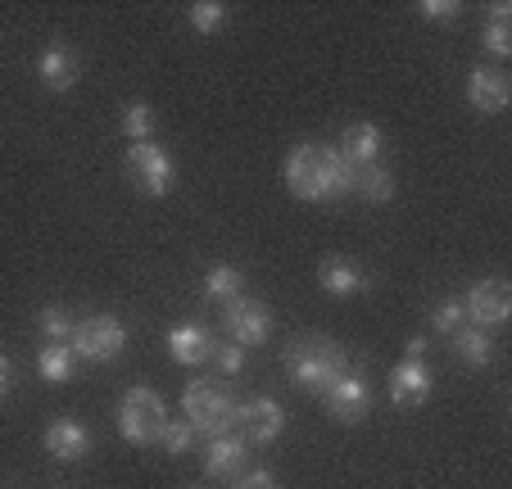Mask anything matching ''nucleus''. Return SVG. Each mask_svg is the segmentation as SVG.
<instances>
[{"mask_svg":"<svg viewBox=\"0 0 512 489\" xmlns=\"http://www.w3.org/2000/svg\"><path fill=\"white\" fill-rule=\"evenodd\" d=\"M322 403H327V413L336 417V422H363L372 408V390L358 372H345L340 381H331L327 390H322Z\"/></svg>","mask_w":512,"mask_h":489,"instance_id":"9d476101","label":"nucleus"},{"mask_svg":"<svg viewBox=\"0 0 512 489\" xmlns=\"http://www.w3.org/2000/svg\"><path fill=\"white\" fill-rule=\"evenodd\" d=\"M168 354H173V363L182 367H195V363H209L213 358V336H209V326L200 322H182L168 331Z\"/></svg>","mask_w":512,"mask_h":489,"instance_id":"4468645a","label":"nucleus"},{"mask_svg":"<svg viewBox=\"0 0 512 489\" xmlns=\"http://www.w3.org/2000/svg\"><path fill=\"white\" fill-rule=\"evenodd\" d=\"M37 367H41V381H50V385L68 381V376H73V349L68 345H41Z\"/></svg>","mask_w":512,"mask_h":489,"instance_id":"4be33fe9","label":"nucleus"},{"mask_svg":"<svg viewBox=\"0 0 512 489\" xmlns=\"http://www.w3.org/2000/svg\"><path fill=\"white\" fill-rule=\"evenodd\" d=\"M426 349H431V340H426V336H413V340H408V354H404V358H417V363H422Z\"/></svg>","mask_w":512,"mask_h":489,"instance_id":"473e14b6","label":"nucleus"},{"mask_svg":"<svg viewBox=\"0 0 512 489\" xmlns=\"http://www.w3.org/2000/svg\"><path fill=\"white\" fill-rule=\"evenodd\" d=\"M159 444H164L168 453H186L195 444V431H191V422H173L168 417L164 422V431H159Z\"/></svg>","mask_w":512,"mask_h":489,"instance_id":"bb28decb","label":"nucleus"},{"mask_svg":"<svg viewBox=\"0 0 512 489\" xmlns=\"http://www.w3.org/2000/svg\"><path fill=\"white\" fill-rule=\"evenodd\" d=\"M241 268H232V263H218V268L204 272V299H213V304H227V299L241 295Z\"/></svg>","mask_w":512,"mask_h":489,"instance_id":"6ab92c4d","label":"nucleus"},{"mask_svg":"<svg viewBox=\"0 0 512 489\" xmlns=\"http://www.w3.org/2000/svg\"><path fill=\"white\" fill-rule=\"evenodd\" d=\"M467 100H472V109H481V114H503L512 100V82L503 68H472V77H467Z\"/></svg>","mask_w":512,"mask_h":489,"instance_id":"f8f14e48","label":"nucleus"},{"mask_svg":"<svg viewBox=\"0 0 512 489\" xmlns=\"http://www.w3.org/2000/svg\"><path fill=\"white\" fill-rule=\"evenodd\" d=\"M123 163H127V177H132L145 195L159 200V195L173 191V159H168V150H159L155 141H132Z\"/></svg>","mask_w":512,"mask_h":489,"instance_id":"423d86ee","label":"nucleus"},{"mask_svg":"<svg viewBox=\"0 0 512 489\" xmlns=\"http://www.w3.org/2000/svg\"><path fill=\"white\" fill-rule=\"evenodd\" d=\"M426 399H431V367L417 363V358H404L390 372V403L395 408H417Z\"/></svg>","mask_w":512,"mask_h":489,"instance_id":"ddd939ff","label":"nucleus"},{"mask_svg":"<svg viewBox=\"0 0 512 489\" xmlns=\"http://www.w3.org/2000/svg\"><path fill=\"white\" fill-rule=\"evenodd\" d=\"M318 286L327 295H358V290L368 286V272L358 268L354 259H345V254H331V259L318 263Z\"/></svg>","mask_w":512,"mask_h":489,"instance_id":"dca6fc26","label":"nucleus"},{"mask_svg":"<svg viewBox=\"0 0 512 489\" xmlns=\"http://www.w3.org/2000/svg\"><path fill=\"white\" fill-rule=\"evenodd\" d=\"M485 46H490V55L508 59V55H512V32H508V23H490V28H485Z\"/></svg>","mask_w":512,"mask_h":489,"instance_id":"c85d7f7f","label":"nucleus"},{"mask_svg":"<svg viewBox=\"0 0 512 489\" xmlns=\"http://www.w3.org/2000/svg\"><path fill=\"white\" fill-rule=\"evenodd\" d=\"M435 331H440V336H458V331H463L467 326V308H463V299H445V304L435 308Z\"/></svg>","mask_w":512,"mask_h":489,"instance_id":"a878e982","label":"nucleus"},{"mask_svg":"<svg viewBox=\"0 0 512 489\" xmlns=\"http://www.w3.org/2000/svg\"><path fill=\"white\" fill-rule=\"evenodd\" d=\"M354 191L363 195L368 204H386L390 195H395V177H390V168H381V163H372V168H358L354 177Z\"/></svg>","mask_w":512,"mask_h":489,"instance_id":"aec40b11","label":"nucleus"},{"mask_svg":"<svg viewBox=\"0 0 512 489\" xmlns=\"http://www.w3.org/2000/svg\"><path fill=\"white\" fill-rule=\"evenodd\" d=\"M381 150H386V141H381V127L377 123H349L345 132H340V145L336 154L349 163V168H372V163H381Z\"/></svg>","mask_w":512,"mask_h":489,"instance_id":"9b49d317","label":"nucleus"},{"mask_svg":"<svg viewBox=\"0 0 512 489\" xmlns=\"http://www.w3.org/2000/svg\"><path fill=\"white\" fill-rule=\"evenodd\" d=\"M422 14L426 19H435V23H454L458 19V0H426Z\"/></svg>","mask_w":512,"mask_h":489,"instance_id":"c756f323","label":"nucleus"},{"mask_svg":"<svg viewBox=\"0 0 512 489\" xmlns=\"http://www.w3.org/2000/svg\"><path fill=\"white\" fill-rule=\"evenodd\" d=\"M213 363L223 376H241L245 372V349L241 345H213Z\"/></svg>","mask_w":512,"mask_h":489,"instance_id":"cd10ccee","label":"nucleus"},{"mask_svg":"<svg viewBox=\"0 0 512 489\" xmlns=\"http://www.w3.org/2000/svg\"><path fill=\"white\" fill-rule=\"evenodd\" d=\"M245 449H250V444H245L241 435H218V440H209V449H204V471H209V476H232V471L245 467Z\"/></svg>","mask_w":512,"mask_h":489,"instance_id":"a211bd4d","label":"nucleus"},{"mask_svg":"<svg viewBox=\"0 0 512 489\" xmlns=\"http://www.w3.org/2000/svg\"><path fill=\"white\" fill-rule=\"evenodd\" d=\"M223 326H227V336H232V345H241V349L263 345L272 336V308L263 299L236 295L223 304Z\"/></svg>","mask_w":512,"mask_h":489,"instance_id":"0eeeda50","label":"nucleus"},{"mask_svg":"<svg viewBox=\"0 0 512 489\" xmlns=\"http://www.w3.org/2000/svg\"><path fill=\"white\" fill-rule=\"evenodd\" d=\"M463 308H467V317H472L476 326H503L508 322V313H512V286L503 277L476 281V286L467 290Z\"/></svg>","mask_w":512,"mask_h":489,"instance_id":"6e6552de","label":"nucleus"},{"mask_svg":"<svg viewBox=\"0 0 512 489\" xmlns=\"http://www.w3.org/2000/svg\"><path fill=\"white\" fill-rule=\"evenodd\" d=\"M186 23H191L195 32H223L227 28V10L218 5V0H200V5L186 10Z\"/></svg>","mask_w":512,"mask_h":489,"instance_id":"b1692460","label":"nucleus"},{"mask_svg":"<svg viewBox=\"0 0 512 489\" xmlns=\"http://www.w3.org/2000/svg\"><path fill=\"white\" fill-rule=\"evenodd\" d=\"M454 349H458V358H463V363H472V367H485L494 358V340L485 336V331H476V326H463V331H458Z\"/></svg>","mask_w":512,"mask_h":489,"instance_id":"412c9836","label":"nucleus"},{"mask_svg":"<svg viewBox=\"0 0 512 489\" xmlns=\"http://www.w3.org/2000/svg\"><path fill=\"white\" fill-rule=\"evenodd\" d=\"M10 390H14V363L0 354V399H10Z\"/></svg>","mask_w":512,"mask_h":489,"instance_id":"2f4dec72","label":"nucleus"},{"mask_svg":"<svg viewBox=\"0 0 512 489\" xmlns=\"http://www.w3.org/2000/svg\"><path fill=\"white\" fill-rule=\"evenodd\" d=\"M354 177L358 173L336 154V145L309 141V145H300V150H290V159H286V186L300 195V200H313V204L349 195L354 191Z\"/></svg>","mask_w":512,"mask_h":489,"instance_id":"f257e3e1","label":"nucleus"},{"mask_svg":"<svg viewBox=\"0 0 512 489\" xmlns=\"http://www.w3.org/2000/svg\"><path fill=\"white\" fill-rule=\"evenodd\" d=\"M182 403H186V422H191L195 435H204V440L232 435L236 403H232V394H227L223 381H195L191 390H186Z\"/></svg>","mask_w":512,"mask_h":489,"instance_id":"7ed1b4c3","label":"nucleus"},{"mask_svg":"<svg viewBox=\"0 0 512 489\" xmlns=\"http://www.w3.org/2000/svg\"><path fill=\"white\" fill-rule=\"evenodd\" d=\"M286 372H290V381L300 385V390L322 394L331 381H340V376L349 372V358H345V349H340L336 340L304 336V340H295V345L286 349Z\"/></svg>","mask_w":512,"mask_h":489,"instance_id":"f03ea898","label":"nucleus"},{"mask_svg":"<svg viewBox=\"0 0 512 489\" xmlns=\"http://www.w3.org/2000/svg\"><path fill=\"white\" fill-rule=\"evenodd\" d=\"M236 431L245 444H272L286 431V413H281L277 399H250L236 403Z\"/></svg>","mask_w":512,"mask_h":489,"instance_id":"1a4fd4ad","label":"nucleus"},{"mask_svg":"<svg viewBox=\"0 0 512 489\" xmlns=\"http://www.w3.org/2000/svg\"><path fill=\"white\" fill-rule=\"evenodd\" d=\"M123 132L132 136V141H150V132H155V109L145 105V100L127 105L123 109Z\"/></svg>","mask_w":512,"mask_h":489,"instance_id":"393cba45","label":"nucleus"},{"mask_svg":"<svg viewBox=\"0 0 512 489\" xmlns=\"http://www.w3.org/2000/svg\"><path fill=\"white\" fill-rule=\"evenodd\" d=\"M73 317H68V308L59 304H46L41 308V336H46V345H68L73 340Z\"/></svg>","mask_w":512,"mask_h":489,"instance_id":"5701e85b","label":"nucleus"},{"mask_svg":"<svg viewBox=\"0 0 512 489\" xmlns=\"http://www.w3.org/2000/svg\"><path fill=\"white\" fill-rule=\"evenodd\" d=\"M123 345H127V326L109 313L82 317V322L73 326V340H68L73 358H87V363H109V358L123 354Z\"/></svg>","mask_w":512,"mask_h":489,"instance_id":"39448f33","label":"nucleus"},{"mask_svg":"<svg viewBox=\"0 0 512 489\" xmlns=\"http://www.w3.org/2000/svg\"><path fill=\"white\" fill-rule=\"evenodd\" d=\"M46 453H55L59 462H78L91 453V431L82 422H50L46 426Z\"/></svg>","mask_w":512,"mask_h":489,"instance_id":"f3484780","label":"nucleus"},{"mask_svg":"<svg viewBox=\"0 0 512 489\" xmlns=\"http://www.w3.org/2000/svg\"><path fill=\"white\" fill-rule=\"evenodd\" d=\"M37 73H41V82H46L50 91H68V87H78V77H82V59L73 55V50H68L64 41H50V46L41 50Z\"/></svg>","mask_w":512,"mask_h":489,"instance_id":"2eb2a0df","label":"nucleus"},{"mask_svg":"<svg viewBox=\"0 0 512 489\" xmlns=\"http://www.w3.org/2000/svg\"><path fill=\"white\" fill-rule=\"evenodd\" d=\"M168 413L164 399H159L150 385H136V390L123 394V408H118V431H123L127 444H159V431H164Z\"/></svg>","mask_w":512,"mask_h":489,"instance_id":"20e7f679","label":"nucleus"},{"mask_svg":"<svg viewBox=\"0 0 512 489\" xmlns=\"http://www.w3.org/2000/svg\"><path fill=\"white\" fill-rule=\"evenodd\" d=\"M236 489H277V480H272L268 471H250V476H245Z\"/></svg>","mask_w":512,"mask_h":489,"instance_id":"7c9ffc66","label":"nucleus"}]
</instances>
